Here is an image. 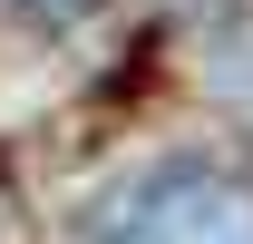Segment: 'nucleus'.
<instances>
[{"instance_id":"obj_2","label":"nucleus","mask_w":253,"mask_h":244,"mask_svg":"<svg viewBox=\"0 0 253 244\" xmlns=\"http://www.w3.org/2000/svg\"><path fill=\"white\" fill-rule=\"evenodd\" d=\"M20 10H30V20H88L97 0H20Z\"/></svg>"},{"instance_id":"obj_1","label":"nucleus","mask_w":253,"mask_h":244,"mask_svg":"<svg viewBox=\"0 0 253 244\" xmlns=\"http://www.w3.org/2000/svg\"><path fill=\"white\" fill-rule=\"evenodd\" d=\"M97 244H253V185L205 156H166L107 185Z\"/></svg>"}]
</instances>
